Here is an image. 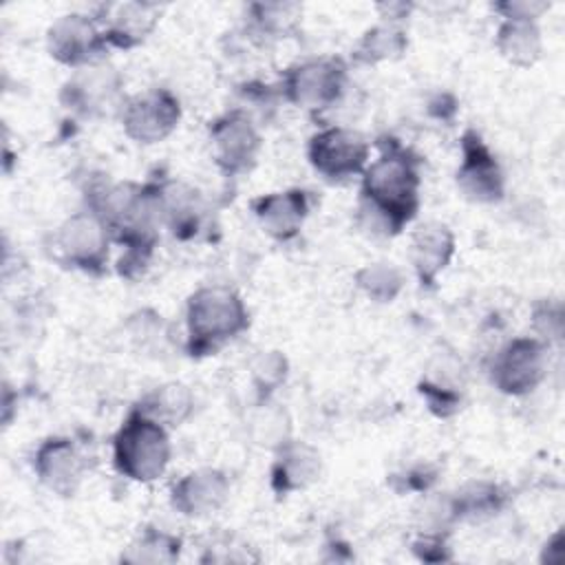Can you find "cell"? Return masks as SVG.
<instances>
[{
	"label": "cell",
	"mask_w": 565,
	"mask_h": 565,
	"mask_svg": "<svg viewBox=\"0 0 565 565\" xmlns=\"http://www.w3.org/2000/svg\"><path fill=\"white\" fill-rule=\"evenodd\" d=\"M380 157L362 172L360 212L371 225L397 234L419 210V159L395 139H380Z\"/></svg>",
	"instance_id": "cell-1"
},
{
	"label": "cell",
	"mask_w": 565,
	"mask_h": 565,
	"mask_svg": "<svg viewBox=\"0 0 565 565\" xmlns=\"http://www.w3.org/2000/svg\"><path fill=\"white\" fill-rule=\"evenodd\" d=\"M249 324L247 309L236 291L212 285L196 289L188 300L190 355H207L236 338Z\"/></svg>",
	"instance_id": "cell-2"
},
{
	"label": "cell",
	"mask_w": 565,
	"mask_h": 565,
	"mask_svg": "<svg viewBox=\"0 0 565 565\" xmlns=\"http://www.w3.org/2000/svg\"><path fill=\"white\" fill-rule=\"evenodd\" d=\"M113 461L132 481L159 479L170 461V437L161 422L135 406L113 439Z\"/></svg>",
	"instance_id": "cell-3"
},
{
	"label": "cell",
	"mask_w": 565,
	"mask_h": 565,
	"mask_svg": "<svg viewBox=\"0 0 565 565\" xmlns=\"http://www.w3.org/2000/svg\"><path fill=\"white\" fill-rule=\"evenodd\" d=\"M108 230L95 212H77L53 234L55 258L86 274H102L108 263Z\"/></svg>",
	"instance_id": "cell-4"
},
{
	"label": "cell",
	"mask_w": 565,
	"mask_h": 565,
	"mask_svg": "<svg viewBox=\"0 0 565 565\" xmlns=\"http://www.w3.org/2000/svg\"><path fill=\"white\" fill-rule=\"evenodd\" d=\"M347 84V66L338 57L307 60L291 66L282 79L285 97L307 110H322L333 106Z\"/></svg>",
	"instance_id": "cell-5"
},
{
	"label": "cell",
	"mask_w": 565,
	"mask_h": 565,
	"mask_svg": "<svg viewBox=\"0 0 565 565\" xmlns=\"http://www.w3.org/2000/svg\"><path fill=\"white\" fill-rule=\"evenodd\" d=\"M309 163L329 181H342L364 172L369 161V141L351 128L331 126L309 139Z\"/></svg>",
	"instance_id": "cell-6"
},
{
	"label": "cell",
	"mask_w": 565,
	"mask_h": 565,
	"mask_svg": "<svg viewBox=\"0 0 565 565\" xmlns=\"http://www.w3.org/2000/svg\"><path fill=\"white\" fill-rule=\"evenodd\" d=\"M547 347L539 338H516L508 342L492 362L490 380L505 395H525L545 377Z\"/></svg>",
	"instance_id": "cell-7"
},
{
	"label": "cell",
	"mask_w": 565,
	"mask_h": 565,
	"mask_svg": "<svg viewBox=\"0 0 565 565\" xmlns=\"http://www.w3.org/2000/svg\"><path fill=\"white\" fill-rule=\"evenodd\" d=\"M181 106L166 88H150L121 104L124 132L137 143H157L179 124Z\"/></svg>",
	"instance_id": "cell-8"
},
{
	"label": "cell",
	"mask_w": 565,
	"mask_h": 565,
	"mask_svg": "<svg viewBox=\"0 0 565 565\" xmlns=\"http://www.w3.org/2000/svg\"><path fill=\"white\" fill-rule=\"evenodd\" d=\"M210 143L216 166L227 177H236L247 172L256 163L260 150V135L247 113L232 110L212 121Z\"/></svg>",
	"instance_id": "cell-9"
},
{
	"label": "cell",
	"mask_w": 565,
	"mask_h": 565,
	"mask_svg": "<svg viewBox=\"0 0 565 565\" xmlns=\"http://www.w3.org/2000/svg\"><path fill=\"white\" fill-rule=\"evenodd\" d=\"M457 185L466 199L477 203H492L503 196V172L486 141L475 130H466L461 137Z\"/></svg>",
	"instance_id": "cell-10"
},
{
	"label": "cell",
	"mask_w": 565,
	"mask_h": 565,
	"mask_svg": "<svg viewBox=\"0 0 565 565\" xmlns=\"http://www.w3.org/2000/svg\"><path fill=\"white\" fill-rule=\"evenodd\" d=\"M46 46L57 62L79 68L93 66L104 55L106 40L95 20L82 13H71L51 24Z\"/></svg>",
	"instance_id": "cell-11"
},
{
	"label": "cell",
	"mask_w": 565,
	"mask_h": 565,
	"mask_svg": "<svg viewBox=\"0 0 565 565\" xmlns=\"http://www.w3.org/2000/svg\"><path fill=\"white\" fill-rule=\"evenodd\" d=\"M33 468L51 492L73 497L82 483L86 461L68 437H51L38 448Z\"/></svg>",
	"instance_id": "cell-12"
},
{
	"label": "cell",
	"mask_w": 565,
	"mask_h": 565,
	"mask_svg": "<svg viewBox=\"0 0 565 565\" xmlns=\"http://www.w3.org/2000/svg\"><path fill=\"white\" fill-rule=\"evenodd\" d=\"M121 79L113 68H99V66H86L79 68L62 88V104L82 115H104L119 95Z\"/></svg>",
	"instance_id": "cell-13"
},
{
	"label": "cell",
	"mask_w": 565,
	"mask_h": 565,
	"mask_svg": "<svg viewBox=\"0 0 565 565\" xmlns=\"http://www.w3.org/2000/svg\"><path fill=\"white\" fill-rule=\"evenodd\" d=\"M230 497V481L221 470L201 468L172 486V508L185 516H207L218 512Z\"/></svg>",
	"instance_id": "cell-14"
},
{
	"label": "cell",
	"mask_w": 565,
	"mask_h": 565,
	"mask_svg": "<svg viewBox=\"0 0 565 565\" xmlns=\"http://www.w3.org/2000/svg\"><path fill=\"white\" fill-rule=\"evenodd\" d=\"M252 210L265 232L278 241L294 238L309 212V194L305 190H287L258 196Z\"/></svg>",
	"instance_id": "cell-15"
},
{
	"label": "cell",
	"mask_w": 565,
	"mask_h": 565,
	"mask_svg": "<svg viewBox=\"0 0 565 565\" xmlns=\"http://www.w3.org/2000/svg\"><path fill=\"white\" fill-rule=\"evenodd\" d=\"M408 254L422 287H433L437 274L450 263L455 254V236L444 223H424L413 232Z\"/></svg>",
	"instance_id": "cell-16"
},
{
	"label": "cell",
	"mask_w": 565,
	"mask_h": 565,
	"mask_svg": "<svg viewBox=\"0 0 565 565\" xmlns=\"http://www.w3.org/2000/svg\"><path fill=\"white\" fill-rule=\"evenodd\" d=\"M159 18V7L148 2H124L106 7L104 40L106 44L130 49L148 38Z\"/></svg>",
	"instance_id": "cell-17"
},
{
	"label": "cell",
	"mask_w": 565,
	"mask_h": 565,
	"mask_svg": "<svg viewBox=\"0 0 565 565\" xmlns=\"http://www.w3.org/2000/svg\"><path fill=\"white\" fill-rule=\"evenodd\" d=\"M320 475V455L300 441L278 446V457L271 466V488L278 494H289L307 488Z\"/></svg>",
	"instance_id": "cell-18"
},
{
	"label": "cell",
	"mask_w": 565,
	"mask_h": 565,
	"mask_svg": "<svg viewBox=\"0 0 565 565\" xmlns=\"http://www.w3.org/2000/svg\"><path fill=\"white\" fill-rule=\"evenodd\" d=\"M159 212L161 223H166L177 238H192L201 230L203 205L199 194L185 183L170 181L159 185Z\"/></svg>",
	"instance_id": "cell-19"
},
{
	"label": "cell",
	"mask_w": 565,
	"mask_h": 565,
	"mask_svg": "<svg viewBox=\"0 0 565 565\" xmlns=\"http://www.w3.org/2000/svg\"><path fill=\"white\" fill-rule=\"evenodd\" d=\"M499 53L514 66H532L543 51V40L536 20L503 18L497 31Z\"/></svg>",
	"instance_id": "cell-20"
},
{
	"label": "cell",
	"mask_w": 565,
	"mask_h": 565,
	"mask_svg": "<svg viewBox=\"0 0 565 565\" xmlns=\"http://www.w3.org/2000/svg\"><path fill=\"white\" fill-rule=\"evenodd\" d=\"M139 408L163 426H179L192 411V395L183 384H163L139 402Z\"/></svg>",
	"instance_id": "cell-21"
},
{
	"label": "cell",
	"mask_w": 565,
	"mask_h": 565,
	"mask_svg": "<svg viewBox=\"0 0 565 565\" xmlns=\"http://www.w3.org/2000/svg\"><path fill=\"white\" fill-rule=\"evenodd\" d=\"M406 44L408 40L402 29L393 24H377L360 38L358 46L353 49V57L362 64H377L384 60L399 57Z\"/></svg>",
	"instance_id": "cell-22"
},
{
	"label": "cell",
	"mask_w": 565,
	"mask_h": 565,
	"mask_svg": "<svg viewBox=\"0 0 565 565\" xmlns=\"http://www.w3.org/2000/svg\"><path fill=\"white\" fill-rule=\"evenodd\" d=\"M181 541L172 534H166L161 530H143L137 541L130 543V547L121 554V561L126 563H172L179 558Z\"/></svg>",
	"instance_id": "cell-23"
},
{
	"label": "cell",
	"mask_w": 565,
	"mask_h": 565,
	"mask_svg": "<svg viewBox=\"0 0 565 565\" xmlns=\"http://www.w3.org/2000/svg\"><path fill=\"white\" fill-rule=\"evenodd\" d=\"M503 505V494L499 486L494 483H470L463 488L455 499H452V514L455 516H483V514H494Z\"/></svg>",
	"instance_id": "cell-24"
},
{
	"label": "cell",
	"mask_w": 565,
	"mask_h": 565,
	"mask_svg": "<svg viewBox=\"0 0 565 565\" xmlns=\"http://www.w3.org/2000/svg\"><path fill=\"white\" fill-rule=\"evenodd\" d=\"M358 285L377 302H391L404 285L402 271L393 263H371L358 271Z\"/></svg>",
	"instance_id": "cell-25"
},
{
	"label": "cell",
	"mask_w": 565,
	"mask_h": 565,
	"mask_svg": "<svg viewBox=\"0 0 565 565\" xmlns=\"http://www.w3.org/2000/svg\"><path fill=\"white\" fill-rule=\"evenodd\" d=\"M285 373H287V362L280 353L276 351H269L265 355L258 358V362L254 364V377H256V384L260 388V393H269L274 391L282 380H285Z\"/></svg>",
	"instance_id": "cell-26"
},
{
	"label": "cell",
	"mask_w": 565,
	"mask_h": 565,
	"mask_svg": "<svg viewBox=\"0 0 565 565\" xmlns=\"http://www.w3.org/2000/svg\"><path fill=\"white\" fill-rule=\"evenodd\" d=\"M503 13V18H523V20H536L539 13L547 9L545 2H503L494 7Z\"/></svg>",
	"instance_id": "cell-27"
},
{
	"label": "cell",
	"mask_w": 565,
	"mask_h": 565,
	"mask_svg": "<svg viewBox=\"0 0 565 565\" xmlns=\"http://www.w3.org/2000/svg\"><path fill=\"white\" fill-rule=\"evenodd\" d=\"M446 543L439 536H426L419 543H415V552L424 558V561H446L448 554H444Z\"/></svg>",
	"instance_id": "cell-28"
}]
</instances>
